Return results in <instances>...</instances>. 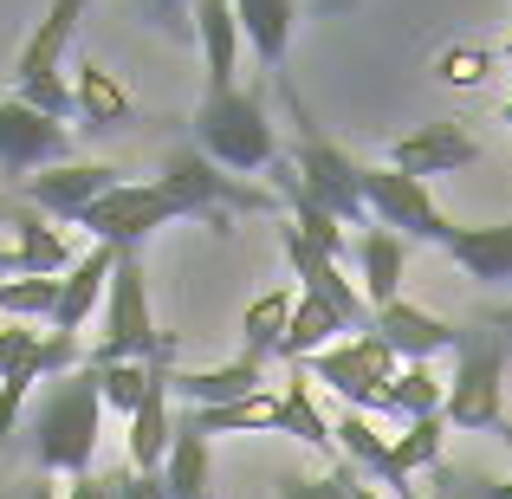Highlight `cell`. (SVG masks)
Wrapping results in <instances>:
<instances>
[{
	"label": "cell",
	"mask_w": 512,
	"mask_h": 499,
	"mask_svg": "<svg viewBox=\"0 0 512 499\" xmlns=\"http://www.w3.org/2000/svg\"><path fill=\"white\" fill-rule=\"evenodd\" d=\"M156 182L182 201L188 221L214 227V234H227V214H273L279 208V195H266V188H253V182H240V175L214 169L201 150H169V163H163Z\"/></svg>",
	"instance_id": "5"
},
{
	"label": "cell",
	"mask_w": 512,
	"mask_h": 499,
	"mask_svg": "<svg viewBox=\"0 0 512 499\" xmlns=\"http://www.w3.org/2000/svg\"><path fill=\"white\" fill-rule=\"evenodd\" d=\"M111 499H163V474H111Z\"/></svg>",
	"instance_id": "38"
},
{
	"label": "cell",
	"mask_w": 512,
	"mask_h": 499,
	"mask_svg": "<svg viewBox=\"0 0 512 499\" xmlns=\"http://www.w3.org/2000/svg\"><path fill=\"white\" fill-rule=\"evenodd\" d=\"M279 240H286V260H292V273H299V292L325 299L331 312L344 318V331H350V337H357V331H370V318H376V312H370V299H363V292L344 279V266L331 260V253H318V247H312V240H305L292 221L279 227Z\"/></svg>",
	"instance_id": "11"
},
{
	"label": "cell",
	"mask_w": 512,
	"mask_h": 499,
	"mask_svg": "<svg viewBox=\"0 0 512 499\" xmlns=\"http://www.w3.org/2000/svg\"><path fill=\"white\" fill-rule=\"evenodd\" d=\"M279 409H286V435H299L305 448H318V454H338V441H331V422H325V409L312 402V383H305V376L279 383Z\"/></svg>",
	"instance_id": "32"
},
{
	"label": "cell",
	"mask_w": 512,
	"mask_h": 499,
	"mask_svg": "<svg viewBox=\"0 0 512 499\" xmlns=\"http://www.w3.org/2000/svg\"><path fill=\"white\" fill-rule=\"evenodd\" d=\"M266 389V363L260 357H234L221 370H169V396H182L188 409H234V402Z\"/></svg>",
	"instance_id": "15"
},
{
	"label": "cell",
	"mask_w": 512,
	"mask_h": 499,
	"mask_svg": "<svg viewBox=\"0 0 512 499\" xmlns=\"http://www.w3.org/2000/svg\"><path fill=\"white\" fill-rule=\"evenodd\" d=\"M441 441H448V422H441V415H422V422H409L396 441H389V461H383V474H376V480L409 499V480L428 474V467L441 461Z\"/></svg>",
	"instance_id": "23"
},
{
	"label": "cell",
	"mask_w": 512,
	"mask_h": 499,
	"mask_svg": "<svg viewBox=\"0 0 512 499\" xmlns=\"http://www.w3.org/2000/svg\"><path fill=\"white\" fill-rule=\"evenodd\" d=\"M506 117H512V98H506Z\"/></svg>",
	"instance_id": "46"
},
{
	"label": "cell",
	"mask_w": 512,
	"mask_h": 499,
	"mask_svg": "<svg viewBox=\"0 0 512 499\" xmlns=\"http://www.w3.org/2000/svg\"><path fill=\"white\" fill-rule=\"evenodd\" d=\"M350 499H376V493H370V487H363V480H357V487H350Z\"/></svg>",
	"instance_id": "43"
},
{
	"label": "cell",
	"mask_w": 512,
	"mask_h": 499,
	"mask_svg": "<svg viewBox=\"0 0 512 499\" xmlns=\"http://www.w3.org/2000/svg\"><path fill=\"white\" fill-rule=\"evenodd\" d=\"M175 441V415H169V370L156 376V389L143 396V409L130 415V474H163Z\"/></svg>",
	"instance_id": "19"
},
{
	"label": "cell",
	"mask_w": 512,
	"mask_h": 499,
	"mask_svg": "<svg viewBox=\"0 0 512 499\" xmlns=\"http://www.w3.org/2000/svg\"><path fill=\"white\" fill-rule=\"evenodd\" d=\"M234 20H240V39L260 52L266 72H279L286 46H292V26H299V7L292 0H234Z\"/></svg>",
	"instance_id": "21"
},
{
	"label": "cell",
	"mask_w": 512,
	"mask_h": 499,
	"mask_svg": "<svg viewBox=\"0 0 512 499\" xmlns=\"http://www.w3.org/2000/svg\"><path fill=\"white\" fill-rule=\"evenodd\" d=\"M441 402H448V383L428 363H402L396 383L383 389V415H402V428L422 422V415H441Z\"/></svg>",
	"instance_id": "30"
},
{
	"label": "cell",
	"mask_w": 512,
	"mask_h": 499,
	"mask_svg": "<svg viewBox=\"0 0 512 499\" xmlns=\"http://www.w3.org/2000/svg\"><path fill=\"white\" fill-rule=\"evenodd\" d=\"M350 487H357V467L338 461L331 474H318V480H286L279 499H350Z\"/></svg>",
	"instance_id": "35"
},
{
	"label": "cell",
	"mask_w": 512,
	"mask_h": 499,
	"mask_svg": "<svg viewBox=\"0 0 512 499\" xmlns=\"http://www.w3.org/2000/svg\"><path fill=\"white\" fill-rule=\"evenodd\" d=\"M370 331L383 337L402 363H428L435 350H454V331H461V325H448V318H435V312H422V305L396 299V305H383V312L370 318Z\"/></svg>",
	"instance_id": "17"
},
{
	"label": "cell",
	"mask_w": 512,
	"mask_h": 499,
	"mask_svg": "<svg viewBox=\"0 0 512 499\" xmlns=\"http://www.w3.org/2000/svg\"><path fill=\"white\" fill-rule=\"evenodd\" d=\"M493 72V52L487 46H448V52H441V59H435V78H441V85H480V78H487Z\"/></svg>",
	"instance_id": "34"
},
{
	"label": "cell",
	"mask_w": 512,
	"mask_h": 499,
	"mask_svg": "<svg viewBox=\"0 0 512 499\" xmlns=\"http://www.w3.org/2000/svg\"><path fill=\"white\" fill-rule=\"evenodd\" d=\"M292 292H260V299L247 305V318H240V357H260L273 363L279 344H286V325H292Z\"/></svg>",
	"instance_id": "28"
},
{
	"label": "cell",
	"mask_w": 512,
	"mask_h": 499,
	"mask_svg": "<svg viewBox=\"0 0 512 499\" xmlns=\"http://www.w3.org/2000/svg\"><path fill=\"white\" fill-rule=\"evenodd\" d=\"M195 435H286V409H279V389L234 402V409H188L182 415Z\"/></svg>",
	"instance_id": "24"
},
{
	"label": "cell",
	"mask_w": 512,
	"mask_h": 499,
	"mask_svg": "<svg viewBox=\"0 0 512 499\" xmlns=\"http://www.w3.org/2000/svg\"><path fill=\"white\" fill-rule=\"evenodd\" d=\"M20 499H59V487H46V480H33V487H26Z\"/></svg>",
	"instance_id": "40"
},
{
	"label": "cell",
	"mask_w": 512,
	"mask_h": 499,
	"mask_svg": "<svg viewBox=\"0 0 512 499\" xmlns=\"http://www.w3.org/2000/svg\"><path fill=\"white\" fill-rule=\"evenodd\" d=\"M480 499H512V487H480Z\"/></svg>",
	"instance_id": "41"
},
{
	"label": "cell",
	"mask_w": 512,
	"mask_h": 499,
	"mask_svg": "<svg viewBox=\"0 0 512 499\" xmlns=\"http://www.w3.org/2000/svg\"><path fill=\"white\" fill-rule=\"evenodd\" d=\"M208 435H195L188 422H175L169 461H163V499H208Z\"/></svg>",
	"instance_id": "27"
},
{
	"label": "cell",
	"mask_w": 512,
	"mask_h": 499,
	"mask_svg": "<svg viewBox=\"0 0 512 499\" xmlns=\"http://www.w3.org/2000/svg\"><path fill=\"white\" fill-rule=\"evenodd\" d=\"M467 163H480V143L467 137L461 124H422V130H409V137L389 143V169L415 175V182H428V175H454Z\"/></svg>",
	"instance_id": "13"
},
{
	"label": "cell",
	"mask_w": 512,
	"mask_h": 499,
	"mask_svg": "<svg viewBox=\"0 0 512 499\" xmlns=\"http://www.w3.org/2000/svg\"><path fill=\"white\" fill-rule=\"evenodd\" d=\"M0 499H13V493H0Z\"/></svg>",
	"instance_id": "47"
},
{
	"label": "cell",
	"mask_w": 512,
	"mask_h": 499,
	"mask_svg": "<svg viewBox=\"0 0 512 499\" xmlns=\"http://www.w3.org/2000/svg\"><path fill=\"white\" fill-rule=\"evenodd\" d=\"M493 435H500V441H506V454H512V422H500V428H493Z\"/></svg>",
	"instance_id": "42"
},
{
	"label": "cell",
	"mask_w": 512,
	"mask_h": 499,
	"mask_svg": "<svg viewBox=\"0 0 512 499\" xmlns=\"http://www.w3.org/2000/svg\"><path fill=\"white\" fill-rule=\"evenodd\" d=\"M506 350H512V318H487V325L454 331V383L441 402L448 428H500L506 409Z\"/></svg>",
	"instance_id": "2"
},
{
	"label": "cell",
	"mask_w": 512,
	"mask_h": 499,
	"mask_svg": "<svg viewBox=\"0 0 512 499\" xmlns=\"http://www.w3.org/2000/svg\"><path fill=\"white\" fill-rule=\"evenodd\" d=\"M325 7H331V13H338V7H350V0H325Z\"/></svg>",
	"instance_id": "44"
},
{
	"label": "cell",
	"mask_w": 512,
	"mask_h": 499,
	"mask_svg": "<svg viewBox=\"0 0 512 499\" xmlns=\"http://www.w3.org/2000/svg\"><path fill=\"white\" fill-rule=\"evenodd\" d=\"M195 39L208 59V91H234V59H240L234 0H195Z\"/></svg>",
	"instance_id": "20"
},
{
	"label": "cell",
	"mask_w": 512,
	"mask_h": 499,
	"mask_svg": "<svg viewBox=\"0 0 512 499\" xmlns=\"http://www.w3.org/2000/svg\"><path fill=\"white\" fill-rule=\"evenodd\" d=\"M292 124H299V143H292V175H299V188L312 201H325L338 221L363 227L370 221V208H363V163H350L338 143L299 111V98H292Z\"/></svg>",
	"instance_id": "6"
},
{
	"label": "cell",
	"mask_w": 512,
	"mask_h": 499,
	"mask_svg": "<svg viewBox=\"0 0 512 499\" xmlns=\"http://www.w3.org/2000/svg\"><path fill=\"white\" fill-rule=\"evenodd\" d=\"M137 7L150 26H163L175 39H195V0H137Z\"/></svg>",
	"instance_id": "36"
},
{
	"label": "cell",
	"mask_w": 512,
	"mask_h": 499,
	"mask_svg": "<svg viewBox=\"0 0 512 499\" xmlns=\"http://www.w3.org/2000/svg\"><path fill=\"white\" fill-rule=\"evenodd\" d=\"M13 253H20V279H52V273H72L78 266L65 253V240L39 214H13Z\"/></svg>",
	"instance_id": "29"
},
{
	"label": "cell",
	"mask_w": 512,
	"mask_h": 499,
	"mask_svg": "<svg viewBox=\"0 0 512 499\" xmlns=\"http://www.w3.org/2000/svg\"><path fill=\"white\" fill-rule=\"evenodd\" d=\"M33 350H39V331L33 325H7V331H0V376H13Z\"/></svg>",
	"instance_id": "37"
},
{
	"label": "cell",
	"mask_w": 512,
	"mask_h": 499,
	"mask_svg": "<svg viewBox=\"0 0 512 499\" xmlns=\"http://www.w3.org/2000/svg\"><path fill=\"white\" fill-rule=\"evenodd\" d=\"M111 273H117V247H98V240H91V253L59 279V305H52L46 331H59V337H78V331H85V318L98 312V299L111 292Z\"/></svg>",
	"instance_id": "16"
},
{
	"label": "cell",
	"mask_w": 512,
	"mask_h": 499,
	"mask_svg": "<svg viewBox=\"0 0 512 499\" xmlns=\"http://www.w3.org/2000/svg\"><path fill=\"white\" fill-rule=\"evenodd\" d=\"M72 98H78V117H85V130H98V137H111V130H124L130 117H137L130 91L117 85V72H104L98 59H85V65H78Z\"/></svg>",
	"instance_id": "22"
},
{
	"label": "cell",
	"mask_w": 512,
	"mask_h": 499,
	"mask_svg": "<svg viewBox=\"0 0 512 499\" xmlns=\"http://www.w3.org/2000/svg\"><path fill=\"white\" fill-rule=\"evenodd\" d=\"M111 188H124V175L111 163H59V169L26 175V201H33L39 214H59V221H78V214L98 208Z\"/></svg>",
	"instance_id": "12"
},
{
	"label": "cell",
	"mask_w": 512,
	"mask_h": 499,
	"mask_svg": "<svg viewBox=\"0 0 512 499\" xmlns=\"http://www.w3.org/2000/svg\"><path fill=\"white\" fill-rule=\"evenodd\" d=\"M363 208H370L376 227H389V234H402V240L441 247V234H448V214L428 201V188L415 182V175H396L389 163L363 169Z\"/></svg>",
	"instance_id": "9"
},
{
	"label": "cell",
	"mask_w": 512,
	"mask_h": 499,
	"mask_svg": "<svg viewBox=\"0 0 512 499\" xmlns=\"http://www.w3.org/2000/svg\"><path fill=\"white\" fill-rule=\"evenodd\" d=\"M195 150L208 156L214 169L227 175H260L279 163V137H273V117H266V104L253 98V91H208L195 111Z\"/></svg>",
	"instance_id": "3"
},
{
	"label": "cell",
	"mask_w": 512,
	"mask_h": 499,
	"mask_svg": "<svg viewBox=\"0 0 512 499\" xmlns=\"http://www.w3.org/2000/svg\"><path fill=\"white\" fill-rule=\"evenodd\" d=\"M98 422H104V396H98V376L72 370L39 396V409L26 415V435H33V461L46 474H91V454H98Z\"/></svg>",
	"instance_id": "1"
},
{
	"label": "cell",
	"mask_w": 512,
	"mask_h": 499,
	"mask_svg": "<svg viewBox=\"0 0 512 499\" xmlns=\"http://www.w3.org/2000/svg\"><path fill=\"white\" fill-rule=\"evenodd\" d=\"M59 163H72V130L39 117L20 98H0V169L39 175V169H59Z\"/></svg>",
	"instance_id": "10"
},
{
	"label": "cell",
	"mask_w": 512,
	"mask_h": 499,
	"mask_svg": "<svg viewBox=\"0 0 512 499\" xmlns=\"http://www.w3.org/2000/svg\"><path fill=\"white\" fill-rule=\"evenodd\" d=\"M506 59H512V33H506Z\"/></svg>",
	"instance_id": "45"
},
{
	"label": "cell",
	"mask_w": 512,
	"mask_h": 499,
	"mask_svg": "<svg viewBox=\"0 0 512 499\" xmlns=\"http://www.w3.org/2000/svg\"><path fill=\"white\" fill-rule=\"evenodd\" d=\"M65 499H111V480L85 474V480H72V487H65Z\"/></svg>",
	"instance_id": "39"
},
{
	"label": "cell",
	"mask_w": 512,
	"mask_h": 499,
	"mask_svg": "<svg viewBox=\"0 0 512 499\" xmlns=\"http://www.w3.org/2000/svg\"><path fill=\"white\" fill-rule=\"evenodd\" d=\"M299 370H312L318 383L331 389V396H344V409L370 415V409H383V389L396 383L402 357H396V350H389L376 331H357V337H338L331 350H318V357L299 363Z\"/></svg>",
	"instance_id": "7"
},
{
	"label": "cell",
	"mask_w": 512,
	"mask_h": 499,
	"mask_svg": "<svg viewBox=\"0 0 512 499\" xmlns=\"http://www.w3.org/2000/svg\"><path fill=\"white\" fill-rule=\"evenodd\" d=\"M91 376H98V396H104V409H117V415H137L143 409V396L156 389V376L175 370V363H85Z\"/></svg>",
	"instance_id": "31"
},
{
	"label": "cell",
	"mask_w": 512,
	"mask_h": 499,
	"mask_svg": "<svg viewBox=\"0 0 512 499\" xmlns=\"http://www.w3.org/2000/svg\"><path fill=\"white\" fill-rule=\"evenodd\" d=\"M331 441L344 448V461H350V467H363V474H383V461H389V435H376L370 415L344 409L338 422H331Z\"/></svg>",
	"instance_id": "33"
},
{
	"label": "cell",
	"mask_w": 512,
	"mask_h": 499,
	"mask_svg": "<svg viewBox=\"0 0 512 499\" xmlns=\"http://www.w3.org/2000/svg\"><path fill=\"white\" fill-rule=\"evenodd\" d=\"M78 20H85V0H52L46 20L33 26V39H26L20 59H13V91H26V85H52V78H59L65 46H72Z\"/></svg>",
	"instance_id": "14"
},
{
	"label": "cell",
	"mask_w": 512,
	"mask_h": 499,
	"mask_svg": "<svg viewBox=\"0 0 512 499\" xmlns=\"http://www.w3.org/2000/svg\"><path fill=\"white\" fill-rule=\"evenodd\" d=\"M85 363H175V337L156 331L150 286H143V260L117 253L111 292H104V337Z\"/></svg>",
	"instance_id": "4"
},
{
	"label": "cell",
	"mask_w": 512,
	"mask_h": 499,
	"mask_svg": "<svg viewBox=\"0 0 512 499\" xmlns=\"http://www.w3.org/2000/svg\"><path fill=\"white\" fill-rule=\"evenodd\" d=\"M169 221H188V214L163 182H124V188H111L98 208L78 214V227H91V240H98V247H117V253H137L143 240Z\"/></svg>",
	"instance_id": "8"
},
{
	"label": "cell",
	"mask_w": 512,
	"mask_h": 499,
	"mask_svg": "<svg viewBox=\"0 0 512 499\" xmlns=\"http://www.w3.org/2000/svg\"><path fill=\"white\" fill-rule=\"evenodd\" d=\"M402 247H409V240L389 234V227H363L357 260H363V299H370V312H383V305L402 299Z\"/></svg>",
	"instance_id": "25"
},
{
	"label": "cell",
	"mask_w": 512,
	"mask_h": 499,
	"mask_svg": "<svg viewBox=\"0 0 512 499\" xmlns=\"http://www.w3.org/2000/svg\"><path fill=\"white\" fill-rule=\"evenodd\" d=\"M441 253H454V260L467 266V279H480V286H506V279H512V221H500V227L448 221Z\"/></svg>",
	"instance_id": "18"
},
{
	"label": "cell",
	"mask_w": 512,
	"mask_h": 499,
	"mask_svg": "<svg viewBox=\"0 0 512 499\" xmlns=\"http://www.w3.org/2000/svg\"><path fill=\"white\" fill-rule=\"evenodd\" d=\"M344 331V318L331 312L325 299H312V292H299V305H292V325H286V344H279V357L286 363H312L318 350H331ZM350 337V331H344Z\"/></svg>",
	"instance_id": "26"
}]
</instances>
